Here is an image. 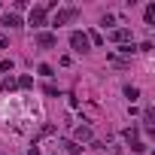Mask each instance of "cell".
Here are the masks:
<instances>
[{"label":"cell","instance_id":"6da1fadb","mask_svg":"<svg viewBox=\"0 0 155 155\" xmlns=\"http://www.w3.org/2000/svg\"><path fill=\"white\" fill-rule=\"evenodd\" d=\"M70 46H73V52H79V55H82V52H88V46H91V43H88V34L73 31V34H70Z\"/></svg>","mask_w":155,"mask_h":155},{"label":"cell","instance_id":"7a4b0ae2","mask_svg":"<svg viewBox=\"0 0 155 155\" xmlns=\"http://www.w3.org/2000/svg\"><path fill=\"white\" fill-rule=\"evenodd\" d=\"M28 25H31V28H43V25H46V9H43V6H34Z\"/></svg>","mask_w":155,"mask_h":155},{"label":"cell","instance_id":"3957f363","mask_svg":"<svg viewBox=\"0 0 155 155\" xmlns=\"http://www.w3.org/2000/svg\"><path fill=\"white\" fill-rule=\"evenodd\" d=\"M73 18H76V9H58V15L52 18V28H61V25H67Z\"/></svg>","mask_w":155,"mask_h":155},{"label":"cell","instance_id":"277c9868","mask_svg":"<svg viewBox=\"0 0 155 155\" xmlns=\"http://www.w3.org/2000/svg\"><path fill=\"white\" fill-rule=\"evenodd\" d=\"M55 43H58L55 34H37V46L40 49H55Z\"/></svg>","mask_w":155,"mask_h":155},{"label":"cell","instance_id":"5b68a950","mask_svg":"<svg viewBox=\"0 0 155 155\" xmlns=\"http://www.w3.org/2000/svg\"><path fill=\"white\" fill-rule=\"evenodd\" d=\"M3 25H6V28H21L25 21H21L18 12H6V15H3Z\"/></svg>","mask_w":155,"mask_h":155},{"label":"cell","instance_id":"8992f818","mask_svg":"<svg viewBox=\"0 0 155 155\" xmlns=\"http://www.w3.org/2000/svg\"><path fill=\"white\" fill-rule=\"evenodd\" d=\"M113 40H116L119 46H125V43L131 40V31H128V28H119V31H113Z\"/></svg>","mask_w":155,"mask_h":155},{"label":"cell","instance_id":"52a82bcc","mask_svg":"<svg viewBox=\"0 0 155 155\" xmlns=\"http://www.w3.org/2000/svg\"><path fill=\"white\" fill-rule=\"evenodd\" d=\"M73 134H76V140H91V137H94L88 125H76V131H73Z\"/></svg>","mask_w":155,"mask_h":155},{"label":"cell","instance_id":"ba28073f","mask_svg":"<svg viewBox=\"0 0 155 155\" xmlns=\"http://www.w3.org/2000/svg\"><path fill=\"white\" fill-rule=\"evenodd\" d=\"M61 146H64V149H67L70 155H76V152H79V149H82V146H79V143H76V140H61Z\"/></svg>","mask_w":155,"mask_h":155},{"label":"cell","instance_id":"9c48e42d","mask_svg":"<svg viewBox=\"0 0 155 155\" xmlns=\"http://www.w3.org/2000/svg\"><path fill=\"white\" fill-rule=\"evenodd\" d=\"M15 85H18V88H34V76H18Z\"/></svg>","mask_w":155,"mask_h":155},{"label":"cell","instance_id":"30bf717a","mask_svg":"<svg viewBox=\"0 0 155 155\" xmlns=\"http://www.w3.org/2000/svg\"><path fill=\"white\" fill-rule=\"evenodd\" d=\"M146 25H149V28H155V3H149V6H146Z\"/></svg>","mask_w":155,"mask_h":155},{"label":"cell","instance_id":"8fae6325","mask_svg":"<svg viewBox=\"0 0 155 155\" xmlns=\"http://www.w3.org/2000/svg\"><path fill=\"white\" fill-rule=\"evenodd\" d=\"M134 52H137V49H134V46H128V43H125V46H119V55H128V58H131ZM119 55H116V58H119Z\"/></svg>","mask_w":155,"mask_h":155},{"label":"cell","instance_id":"7c38bea8","mask_svg":"<svg viewBox=\"0 0 155 155\" xmlns=\"http://www.w3.org/2000/svg\"><path fill=\"white\" fill-rule=\"evenodd\" d=\"M125 94H128L131 101H137V97H140V88H134V85H128V88H125Z\"/></svg>","mask_w":155,"mask_h":155},{"label":"cell","instance_id":"4fadbf2b","mask_svg":"<svg viewBox=\"0 0 155 155\" xmlns=\"http://www.w3.org/2000/svg\"><path fill=\"white\" fill-rule=\"evenodd\" d=\"M3 88H6V91H12V88H18V85H15L12 76H9V79H3Z\"/></svg>","mask_w":155,"mask_h":155},{"label":"cell","instance_id":"5bb4252c","mask_svg":"<svg viewBox=\"0 0 155 155\" xmlns=\"http://www.w3.org/2000/svg\"><path fill=\"white\" fill-rule=\"evenodd\" d=\"M88 43H94V46H101V43H104V37H101V34H97V31H94V34H91V37H88Z\"/></svg>","mask_w":155,"mask_h":155},{"label":"cell","instance_id":"9a60e30c","mask_svg":"<svg viewBox=\"0 0 155 155\" xmlns=\"http://www.w3.org/2000/svg\"><path fill=\"white\" fill-rule=\"evenodd\" d=\"M131 149H134V152H146V143H140V140H134V143H131Z\"/></svg>","mask_w":155,"mask_h":155},{"label":"cell","instance_id":"2e32d148","mask_svg":"<svg viewBox=\"0 0 155 155\" xmlns=\"http://www.w3.org/2000/svg\"><path fill=\"white\" fill-rule=\"evenodd\" d=\"M40 76H52V67L49 64H40Z\"/></svg>","mask_w":155,"mask_h":155},{"label":"cell","instance_id":"e0dca14e","mask_svg":"<svg viewBox=\"0 0 155 155\" xmlns=\"http://www.w3.org/2000/svg\"><path fill=\"white\" fill-rule=\"evenodd\" d=\"M6 46H9V40H6L3 34H0V49H6Z\"/></svg>","mask_w":155,"mask_h":155},{"label":"cell","instance_id":"ac0fdd59","mask_svg":"<svg viewBox=\"0 0 155 155\" xmlns=\"http://www.w3.org/2000/svg\"><path fill=\"white\" fill-rule=\"evenodd\" d=\"M28 155H40V149H37V146H34V149H31V152H28Z\"/></svg>","mask_w":155,"mask_h":155}]
</instances>
